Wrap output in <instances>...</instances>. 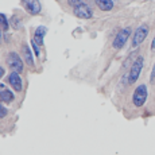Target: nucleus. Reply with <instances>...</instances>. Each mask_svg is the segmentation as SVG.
I'll return each instance as SVG.
<instances>
[{
    "label": "nucleus",
    "mask_w": 155,
    "mask_h": 155,
    "mask_svg": "<svg viewBox=\"0 0 155 155\" xmlns=\"http://www.w3.org/2000/svg\"><path fill=\"white\" fill-rule=\"evenodd\" d=\"M151 51L155 54V35H154V38H153V41H151Z\"/></svg>",
    "instance_id": "17"
},
{
    "label": "nucleus",
    "mask_w": 155,
    "mask_h": 155,
    "mask_svg": "<svg viewBox=\"0 0 155 155\" xmlns=\"http://www.w3.org/2000/svg\"><path fill=\"white\" fill-rule=\"evenodd\" d=\"M94 3L101 11H111L113 8L112 0H94Z\"/></svg>",
    "instance_id": "12"
},
{
    "label": "nucleus",
    "mask_w": 155,
    "mask_h": 155,
    "mask_svg": "<svg viewBox=\"0 0 155 155\" xmlns=\"http://www.w3.org/2000/svg\"><path fill=\"white\" fill-rule=\"evenodd\" d=\"M4 73H5L4 68H3V66H0V78H2V77H3V76H4Z\"/></svg>",
    "instance_id": "18"
},
{
    "label": "nucleus",
    "mask_w": 155,
    "mask_h": 155,
    "mask_svg": "<svg viewBox=\"0 0 155 155\" xmlns=\"http://www.w3.org/2000/svg\"><path fill=\"white\" fill-rule=\"evenodd\" d=\"M14 99H15V94L12 93V91H10L4 84H0V101H3L5 104H10L14 101Z\"/></svg>",
    "instance_id": "9"
},
{
    "label": "nucleus",
    "mask_w": 155,
    "mask_h": 155,
    "mask_svg": "<svg viewBox=\"0 0 155 155\" xmlns=\"http://www.w3.org/2000/svg\"><path fill=\"white\" fill-rule=\"evenodd\" d=\"M73 14L76 15L77 18H80V19H92V16H93V10H92L86 3H82V4L73 8Z\"/></svg>",
    "instance_id": "6"
},
{
    "label": "nucleus",
    "mask_w": 155,
    "mask_h": 155,
    "mask_svg": "<svg viewBox=\"0 0 155 155\" xmlns=\"http://www.w3.org/2000/svg\"><path fill=\"white\" fill-rule=\"evenodd\" d=\"M3 43V28L0 27V45Z\"/></svg>",
    "instance_id": "19"
},
{
    "label": "nucleus",
    "mask_w": 155,
    "mask_h": 155,
    "mask_svg": "<svg viewBox=\"0 0 155 155\" xmlns=\"http://www.w3.org/2000/svg\"><path fill=\"white\" fill-rule=\"evenodd\" d=\"M20 54H22L23 59H25V62L28 65V66H34V59H32V54H31V50H30V46L26 42L22 43V46H20Z\"/></svg>",
    "instance_id": "10"
},
{
    "label": "nucleus",
    "mask_w": 155,
    "mask_h": 155,
    "mask_svg": "<svg viewBox=\"0 0 155 155\" xmlns=\"http://www.w3.org/2000/svg\"><path fill=\"white\" fill-rule=\"evenodd\" d=\"M150 82L151 84H155V64H154L153 70H151V74H150Z\"/></svg>",
    "instance_id": "16"
},
{
    "label": "nucleus",
    "mask_w": 155,
    "mask_h": 155,
    "mask_svg": "<svg viewBox=\"0 0 155 155\" xmlns=\"http://www.w3.org/2000/svg\"><path fill=\"white\" fill-rule=\"evenodd\" d=\"M147 96H148L147 85H146V84H139L135 88V91H134V94H132V103H134V105L138 107V108H140L142 105H144L146 100H147Z\"/></svg>",
    "instance_id": "3"
},
{
    "label": "nucleus",
    "mask_w": 155,
    "mask_h": 155,
    "mask_svg": "<svg viewBox=\"0 0 155 155\" xmlns=\"http://www.w3.org/2000/svg\"><path fill=\"white\" fill-rule=\"evenodd\" d=\"M4 61H5V65L10 68L12 71H16V73H22L25 66H23V61L20 58V55L18 54L16 51H10L7 53L4 57Z\"/></svg>",
    "instance_id": "2"
},
{
    "label": "nucleus",
    "mask_w": 155,
    "mask_h": 155,
    "mask_svg": "<svg viewBox=\"0 0 155 155\" xmlns=\"http://www.w3.org/2000/svg\"><path fill=\"white\" fill-rule=\"evenodd\" d=\"M148 31H150V28H148L147 25H142L139 26L138 28L135 30V32H134V37H132V42H131V46L132 47H138L139 45L143 43V41L147 38L148 35Z\"/></svg>",
    "instance_id": "5"
},
{
    "label": "nucleus",
    "mask_w": 155,
    "mask_h": 155,
    "mask_svg": "<svg viewBox=\"0 0 155 155\" xmlns=\"http://www.w3.org/2000/svg\"><path fill=\"white\" fill-rule=\"evenodd\" d=\"M7 82L15 92H22L23 81H22V77H20L19 73H16V71H11L7 77Z\"/></svg>",
    "instance_id": "8"
},
{
    "label": "nucleus",
    "mask_w": 155,
    "mask_h": 155,
    "mask_svg": "<svg viewBox=\"0 0 155 155\" xmlns=\"http://www.w3.org/2000/svg\"><path fill=\"white\" fill-rule=\"evenodd\" d=\"M143 65H144V58H143L142 55H139L138 58H136L135 61L132 62V65H131V69L127 73V82L130 85L135 84V82L138 81V78L140 77V73H142V70H143Z\"/></svg>",
    "instance_id": "1"
},
{
    "label": "nucleus",
    "mask_w": 155,
    "mask_h": 155,
    "mask_svg": "<svg viewBox=\"0 0 155 155\" xmlns=\"http://www.w3.org/2000/svg\"><path fill=\"white\" fill-rule=\"evenodd\" d=\"M31 46H32V50H34L35 55H37L38 58H39V57H41V53H39V46H38V45L35 43V42H32V41H31Z\"/></svg>",
    "instance_id": "14"
},
{
    "label": "nucleus",
    "mask_w": 155,
    "mask_h": 155,
    "mask_svg": "<svg viewBox=\"0 0 155 155\" xmlns=\"http://www.w3.org/2000/svg\"><path fill=\"white\" fill-rule=\"evenodd\" d=\"M7 113H8L7 108H4V107L2 105V103H0V119L5 117V116H7Z\"/></svg>",
    "instance_id": "15"
},
{
    "label": "nucleus",
    "mask_w": 155,
    "mask_h": 155,
    "mask_svg": "<svg viewBox=\"0 0 155 155\" xmlns=\"http://www.w3.org/2000/svg\"><path fill=\"white\" fill-rule=\"evenodd\" d=\"M46 32H47V28L43 27V26H39V27L34 31V35H32L31 41L37 43L38 46L42 47L43 46V38H45V35H46Z\"/></svg>",
    "instance_id": "11"
},
{
    "label": "nucleus",
    "mask_w": 155,
    "mask_h": 155,
    "mask_svg": "<svg viewBox=\"0 0 155 155\" xmlns=\"http://www.w3.org/2000/svg\"><path fill=\"white\" fill-rule=\"evenodd\" d=\"M22 5L30 15H38L42 11V5H41L39 0H20Z\"/></svg>",
    "instance_id": "7"
},
{
    "label": "nucleus",
    "mask_w": 155,
    "mask_h": 155,
    "mask_svg": "<svg viewBox=\"0 0 155 155\" xmlns=\"http://www.w3.org/2000/svg\"><path fill=\"white\" fill-rule=\"evenodd\" d=\"M0 27L3 28V31H8V28H10V23H8V19L4 14H0Z\"/></svg>",
    "instance_id": "13"
},
{
    "label": "nucleus",
    "mask_w": 155,
    "mask_h": 155,
    "mask_svg": "<svg viewBox=\"0 0 155 155\" xmlns=\"http://www.w3.org/2000/svg\"><path fill=\"white\" fill-rule=\"evenodd\" d=\"M131 32H132V28H131V27L121 28L120 31L116 34L115 39H113V42H112V47H113V49H115V50H120L121 47L127 43V41L130 39Z\"/></svg>",
    "instance_id": "4"
}]
</instances>
